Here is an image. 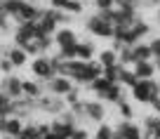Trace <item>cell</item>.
Segmentation results:
<instances>
[{
	"label": "cell",
	"instance_id": "21",
	"mask_svg": "<svg viewBox=\"0 0 160 139\" xmlns=\"http://www.w3.org/2000/svg\"><path fill=\"white\" fill-rule=\"evenodd\" d=\"M144 137H148V134H153L155 130H160V116L155 113V116H146L144 118Z\"/></svg>",
	"mask_w": 160,
	"mask_h": 139
},
{
	"label": "cell",
	"instance_id": "26",
	"mask_svg": "<svg viewBox=\"0 0 160 139\" xmlns=\"http://www.w3.org/2000/svg\"><path fill=\"white\" fill-rule=\"evenodd\" d=\"M118 111H120V118H122V120H132V118H134V109H132V104L127 99L118 101Z\"/></svg>",
	"mask_w": 160,
	"mask_h": 139
},
{
	"label": "cell",
	"instance_id": "23",
	"mask_svg": "<svg viewBox=\"0 0 160 139\" xmlns=\"http://www.w3.org/2000/svg\"><path fill=\"white\" fill-rule=\"evenodd\" d=\"M122 69H125V66L122 64H113V66H104V78L106 80H111V83H118L120 80V73H122Z\"/></svg>",
	"mask_w": 160,
	"mask_h": 139
},
{
	"label": "cell",
	"instance_id": "8",
	"mask_svg": "<svg viewBox=\"0 0 160 139\" xmlns=\"http://www.w3.org/2000/svg\"><path fill=\"white\" fill-rule=\"evenodd\" d=\"M101 73H104V66H101L97 59L85 61V69H82V75H80V83H87V85H90L92 80L101 78Z\"/></svg>",
	"mask_w": 160,
	"mask_h": 139
},
{
	"label": "cell",
	"instance_id": "33",
	"mask_svg": "<svg viewBox=\"0 0 160 139\" xmlns=\"http://www.w3.org/2000/svg\"><path fill=\"white\" fill-rule=\"evenodd\" d=\"M71 139H90V132H87L85 127H80V125H78V127L73 130V134H71Z\"/></svg>",
	"mask_w": 160,
	"mask_h": 139
},
{
	"label": "cell",
	"instance_id": "20",
	"mask_svg": "<svg viewBox=\"0 0 160 139\" xmlns=\"http://www.w3.org/2000/svg\"><path fill=\"white\" fill-rule=\"evenodd\" d=\"M97 61H99L101 66H113V64H120L118 61V52L113 50V47H108V50H101L99 57H97Z\"/></svg>",
	"mask_w": 160,
	"mask_h": 139
},
{
	"label": "cell",
	"instance_id": "19",
	"mask_svg": "<svg viewBox=\"0 0 160 139\" xmlns=\"http://www.w3.org/2000/svg\"><path fill=\"white\" fill-rule=\"evenodd\" d=\"M10 116H14V99L0 92V118H10Z\"/></svg>",
	"mask_w": 160,
	"mask_h": 139
},
{
	"label": "cell",
	"instance_id": "11",
	"mask_svg": "<svg viewBox=\"0 0 160 139\" xmlns=\"http://www.w3.org/2000/svg\"><path fill=\"white\" fill-rule=\"evenodd\" d=\"M132 71H134V75L139 80H148V78H153V75L158 73L155 61H137V64L132 66Z\"/></svg>",
	"mask_w": 160,
	"mask_h": 139
},
{
	"label": "cell",
	"instance_id": "14",
	"mask_svg": "<svg viewBox=\"0 0 160 139\" xmlns=\"http://www.w3.org/2000/svg\"><path fill=\"white\" fill-rule=\"evenodd\" d=\"M50 125H52V132H54L57 137H71V134H73V130L78 127V125L66 123V120H61V118H54Z\"/></svg>",
	"mask_w": 160,
	"mask_h": 139
},
{
	"label": "cell",
	"instance_id": "41",
	"mask_svg": "<svg viewBox=\"0 0 160 139\" xmlns=\"http://www.w3.org/2000/svg\"><path fill=\"white\" fill-rule=\"evenodd\" d=\"M155 61V69H158V73H160V59H153Z\"/></svg>",
	"mask_w": 160,
	"mask_h": 139
},
{
	"label": "cell",
	"instance_id": "3",
	"mask_svg": "<svg viewBox=\"0 0 160 139\" xmlns=\"http://www.w3.org/2000/svg\"><path fill=\"white\" fill-rule=\"evenodd\" d=\"M85 28L90 31L92 35H97V38H113V33H115V26L111 24V21H106L104 17H99V14H92L90 19L85 21Z\"/></svg>",
	"mask_w": 160,
	"mask_h": 139
},
{
	"label": "cell",
	"instance_id": "40",
	"mask_svg": "<svg viewBox=\"0 0 160 139\" xmlns=\"http://www.w3.org/2000/svg\"><path fill=\"white\" fill-rule=\"evenodd\" d=\"M2 139H19V137H12V134H2Z\"/></svg>",
	"mask_w": 160,
	"mask_h": 139
},
{
	"label": "cell",
	"instance_id": "7",
	"mask_svg": "<svg viewBox=\"0 0 160 139\" xmlns=\"http://www.w3.org/2000/svg\"><path fill=\"white\" fill-rule=\"evenodd\" d=\"M54 38V45L57 47H71V45L78 43V33H75L73 28H68V26H61V28H57V33L52 35Z\"/></svg>",
	"mask_w": 160,
	"mask_h": 139
},
{
	"label": "cell",
	"instance_id": "42",
	"mask_svg": "<svg viewBox=\"0 0 160 139\" xmlns=\"http://www.w3.org/2000/svg\"><path fill=\"white\" fill-rule=\"evenodd\" d=\"M155 14H158V17H155V19H158V24H160V7H158V12H155Z\"/></svg>",
	"mask_w": 160,
	"mask_h": 139
},
{
	"label": "cell",
	"instance_id": "17",
	"mask_svg": "<svg viewBox=\"0 0 160 139\" xmlns=\"http://www.w3.org/2000/svg\"><path fill=\"white\" fill-rule=\"evenodd\" d=\"M24 125H26V120H24V118H19V116H10V118H7V123H5V134L19 137L21 130H24Z\"/></svg>",
	"mask_w": 160,
	"mask_h": 139
},
{
	"label": "cell",
	"instance_id": "28",
	"mask_svg": "<svg viewBox=\"0 0 160 139\" xmlns=\"http://www.w3.org/2000/svg\"><path fill=\"white\" fill-rule=\"evenodd\" d=\"M85 5H82V0H68V5H66L64 12H71V14H82Z\"/></svg>",
	"mask_w": 160,
	"mask_h": 139
},
{
	"label": "cell",
	"instance_id": "22",
	"mask_svg": "<svg viewBox=\"0 0 160 139\" xmlns=\"http://www.w3.org/2000/svg\"><path fill=\"white\" fill-rule=\"evenodd\" d=\"M111 85H113V83H111V80H106L104 75H101V78L92 80V83H90V87H92V92H94L97 97H104V95H106V90H108Z\"/></svg>",
	"mask_w": 160,
	"mask_h": 139
},
{
	"label": "cell",
	"instance_id": "24",
	"mask_svg": "<svg viewBox=\"0 0 160 139\" xmlns=\"http://www.w3.org/2000/svg\"><path fill=\"white\" fill-rule=\"evenodd\" d=\"M118 83L122 85V87H130V90H132L137 83H139V78L134 75V71H130V69L125 66V69H122V73H120V80H118Z\"/></svg>",
	"mask_w": 160,
	"mask_h": 139
},
{
	"label": "cell",
	"instance_id": "30",
	"mask_svg": "<svg viewBox=\"0 0 160 139\" xmlns=\"http://www.w3.org/2000/svg\"><path fill=\"white\" fill-rule=\"evenodd\" d=\"M0 71L5 75H12V71H14V64H12L7 57H0Z\"/></svg>",
	"mask_w": 160,
	"mask_h": 139
},
{
	"label": "cell",
	"instance_id": "38",
	"mask_svg": "<svg viewBox=\"0 0 160 139\" xmlns=\"http://www.w3.org/2000/svg\"><path fill=\"white\" fill-rule=\"evenodd\" d=\"M127 3H132V0H115V5H118V7L120 5H127Z\"/></svg>",
	"mask_w": 160,
	"mask_h": 139
},
{
	"label": "cell",
	"instance_id": "5",
	"mask_svg": "<svg viewBox=\"0 0 160 139\" xmlns=\"http://www.w3.org/2000/svg\"><path fill=\"white\" fill-rule=\"evenodd\" d=\"M73 87H75L73 80L66 78V75H54V78L47 83V92H50V95H54V97H66Z\"/></svg>",
	"mask_w": 160,
	"mask_h": 139
},
{
	"label": "cell",
	"instance_id": "15",
	"mask_svg": "<svg viewBox=\"0 0 160 139\" xmlns=\"http://www.w3.org/2000/svg\"><path fill=\"white\" fill-rule=\"evenodd\" d=\"M132 52H134V61H153V52H151V45L148 43L132 45Z\"/></svg>",
	"mask_w": 160,
	"mask_h": 139
},
{
	"label": "cell",
	"instance_id": "36",
	"mask_svg": "<svg viewBox=\"0 0 160 139\" xmlns=\"http://www.w3.org/2000/svg\"><path fill=\"white\" fill-rule=\"evenodd\" d=\"M7 21H10V17L0 10V31H7Z\"/></svg>",
	"mask_w": 160,
	"mask_h": 139
},
{
	"label": "cell",
	"instance_id": "6",
	"mask_svg": "<svg viewBox=\"0 0 160 139\" xmlns=\"http://www.w3.org/2000/svg\"><path fill=\"white\" fill-rule=\"evenodd\" d=\"M2 92H5L10 99H21V97H24V80H19L14 73L7 75V78L2 80Z\"/></svg>",
	"mask_w": 160,
	"mask_h": 139
},
{
	"label": "cell",
	"instance_id": "35",
	"mask_svg": "<svg viewBox=\"0 0 160 139\" xmlns=\"http://www.w3.org/2000/svg\"><path fill=\"white\" fill-rule=\"evenodd\" d=\"M66 5H68V0H50L52 10H66Z\"/></svg>",
	"mask_w": 160,
	"mask_h": 139
},
{
	"label": "cell",
	"instance_id": "39",
	"mask_svg": "<svg viewBox=\"0 0 160 139\" xmlns=\"http://www.w3.org/2000/svg\"><path fill=\"white\" fill-rule=\"evenodd\" d=\"M42 139H57V134H54V132H50V134H45Z\"/></svg>",
	"mask_w": 160,
	"mask_h": 139
},
{
	"label": "cell",
	"instance_id": "43",
	"mask_svg": "<svg viewBox=\"0 0 160 139\" xmlns=\"http://www.w3.org/2000/svg\"><path fill=\"white\" fill-rule=\"evenodd\" d=\"M0 92H2V78H0Z\"/></svg>",
	"mask_w": 160,
	"mask_h": 139
},
{
	"label": "cell",
	"instance_id": "1",
	"mask_svg": "<svg viewBox=\"0 0 160 139\" xmlns=\"http://www.w3.org/2000/svg\"><path fill=\"white\" fill-rule=\"evenodd\" d=\"M132 97H134L139 104H151L153 99L160 97V83H155L153 78L139 80V83L132 87Z\"/></svg>",
	"mask_w": 160,
	"mask_h": 139
},
{
	"label": "cell",
	"instance_id": "9",
	"mask_svg": "<svg viewBox=\"0 0 160 139\" xmlns=\"http://www.w3.org/2000/svg\"><path fill=\"white\" fill-rule=\"evenodd\" d=\"M115 127L122 132V137H125V139H144V127L137 125L134 120H122V123L115 125Z\"/></svg>",
	"mask_w": 160,
	"mask_h": 139
},
{
	"label": "cell",
	"instance_id": "12",
	"mask_svg": "<svg viewBox=\"0 0 160 139\" xmlns=\"http://www.w3.org/2000/svg\"><path fill=\"white\" fill-rule=\"evenodd\" d=\"M5 57L14 64V69H21V66H26V61H28V54H26V50H21V47H17V45H12L10 50H5Z\"/></svg>",
	"mask_w": 160,
	"mask_h": 139
},
{
	"label": "cell",
	"instance_id": "27",
	"mask_svg": "<svg viewBox=\"0 0 160 139\" xmlns=\"http://www.w3.org/2000/svg\"><path fill=\"white\" fill-rule=\"evenodd\" d=\"M113 130H115V127H111L108 123H99L94 137H97V139H111V137H113Z\"/></svg>",
	"mask_w": 160,
	"mask_h": 139
},
{
	"label": "cell",
	"instance_id": "44",
	"mask_svg": "<svg viewBox=\"0 0 160 139\" xmlns=\"http://www.w3.org/2000/svg\"><path fill=\"white\" fill-rule=\"evenodd\" d=\"M94 139H97V137H94Z\"/></svg>",
	"mask_w": 160,
	"mask_h": 139
},
{
	"label": "cell",
	"instance_id": "2",
	"mask_svg": "<svg viewBox=\"0 0 160 139\" xmlns=\"http://www.w3.org/2000/svg\"><path fill=\"white\" fill-rule=\"evenodd\" d=\"M31 73H33L35 80H45V83H50L52 78H54V66H52V59L45 54L40 57H33V61H31Z\"/></svg>",
	"mask_w": 160,
	"mask_h": 139
},
{
	"label": "cell",
	"instance_id": "13",
	"mask_svg": "<svg viewBox=\"0 0 160 139\" xmlns=\"http://www.w3.org/2000/svg\"><path fill=\"white\" fill-rule=\"evenodd\" d=\"M106 118V109L101 101H87V120H94V123H104Z\"/></svg>",
	"mask_w": 160,
	"mask_h": 139
},
{
	"label": "cell",
	"instance_id": "18",
	"mask_svg": "<svg viewBox=\"0 0 160 139\" xmlns=\"http://www.w3.org/2000/svg\"><path fill=\"white\" fill-rule=\"evenodd\" d=\"M42 95H45V92H42V87H40L35 80H24V97H28V99H35V101H38Z\"/></svg>",
	"mask_w": 160,
	"mask_h": 139
},
{
	"label": "cell",
	"instance_id": "16",
	"mask_svg": "<svg viewBox=\"0 0 160 139\" xmlns=\"http://www.w3.org/2000/svg\"><path fill=\"white\" fill-rule=\"evenodd\" d=\"M101 99L111 101V104H118V101H122V99H125V87H122L120 83H113L108 90H106V95L101 97Z\"/></svg>",
	"mask_w": 160,
	"mask_h": 139
},
{
	"label": "cell",
	"instance_id": "34",
	"mask_svg": "<svg viewBox=\"0 0 160 139\" xmlns=\"http://www.w3.org/2000/svg\"><path fill=\"white\" fill-rule=\"evenodd\" d=\"M35 127H38L40 137H45V134H50V132H52V125H50V123H35Z\"/></svg>",
	"mask_w": 160,
	"mask_h": 139
},
{
	"label": "cell",
	"instance_id": "32",
	"mask_svg": "<svg viewBox=\"0 0 160 139\" xmlns=\"http://www.w3.org/2000/svg\"><path fill=\"white\" fill-rule=\"evenodd\" d=\"M94 5H97V10H113L115 7V0H94Z\"/></svg>",
	"mask_w": 160,
	"mask_h": 139
},
{
	"label": "cell",
	"instance_id": "25",
	"mask_svg": "<svg viewBox=\"0 0 160 139\" xmlns=\"http://www.w3.org/2000/svg\"><path fill=\"white\" fill-rule=\"evenodd\" d=\"M19 139H42V137H40V132H38V127H35V123H33V120H28V123L24 125V130H21Z\"/></svg>",
	"mask_w": 160,
	"mask_h": 139
},
{
	"label": "cell",
	"instance_id": "4",
	"mask_svg": "<svg viewBox=\"0 0 160 139\" xmlns=\"http://www.w3.org/2000/svg\"><path fill=\"white\" fill-rule=\"evenodd\" d=\"M38 26H40V33H42V35H54V33H57V28H59L57 10H52V7L42 10V17L38 19Z\"/></svg>",
	"mask_w": 160,
	"mask_h": 139
},
{
	"label": "cell",
	"instance_id": "31",
	"mask_svg": "<svg viewBox=\"0 0 160 139\" xmlns=\"http://www.w3.org/2000/svg\"><path fill=\"white\" fill-rule=\"evenodd\" d=\"M151 52H153V59H160V35H155V38H151Z\"/></svg>",
	"mask_w": 160,
	"mask_h": 139
},
{
	"label": "cell",
	"instance_id": "29",
	"mask_svg": "<svg viewBox=\"0 0 160 139\" xmlns=\"http://www.w3.org/2000/svg\"><path fill=\"white\" fill-rule=\"evenodd\" d=\"M64 101H66V106H73L75 101H80V90H78V87H73L68 95L64 97Z\"/></svg>",
	"mask_w": 160,
	"mask_h": 139
},
{
	"label": "cell",
	"instance_id": "10",
	"mask_svg": "<svg viewBox=\"0 0 160 139\" xmlns=\"http://www.w3.org/2000/svg\"><path fill=\"white\" fill-rule=\"evenodd\" d=\"M94 43H90V40H78V45H75V59L80 61H92L94 59Z\"/></svg>",
	"mask_w": 160,
	"mask_h": 139
},
{
	"label": "cell",
	"instance_id": "37",
	"mask_svg": "<svg viewBox=\"0 0 160 139\" xmlns=\"http://www.w3.org/2000/svg\"><path fill=\"white\" fill-rule=\"evenodd\" d=\"M151 106H153V109H155V113L160 116V97H158V99H153V101H151Z\"/></svg>",
	"mask_w": 160,
	"mask_h": 139
}]
</instances>
